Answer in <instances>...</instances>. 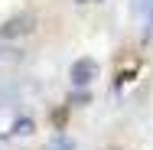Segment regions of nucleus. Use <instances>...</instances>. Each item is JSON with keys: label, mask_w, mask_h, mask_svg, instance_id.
I'll return each instance as SVG.
<instances>
[{"label": "nucleus", "mask_w": 153, "mask_h": 150, "mask_svg": "<svg viewBox=\"0 0 153 150\" xmlns=\"http://www.w3.org/2000/svg\"><path fill=\"white\" fill-rule=\"evenodd\" d=\"M75 3H88V0H75Z\"/></svg>", "instance_id": "obj_9"}, {"label": "nucleus", "mask_w": 153, "mask_h": 150, "mask_svg": "<svg viewBox=\"0 0 153 150\" xmlns=\"http://www.w3.org/2000/svg\"><path fill=\"white\" fill-rule=\"evenodd\" d=\"M26 59V52L16 46V43H0V69H13Z\"/></svg>", "instance_id": "obj_4"}, {"label": "nucleus", "mask_w": 153, "mask_h": 150, "mask_svg": "<svg viewBox=\"0 0 153 150\" xmlns=\"http://www.w3.org/2000/svg\"><path fill=\"white\" fill-rule=\"evenodd\" d=\"M98 72H101V65L94 59H88V56H85V59H75L72 69H68V82H72L75 88H88L94 78H98Z\"/></svg>", "instance_id": "obj_2"}, {"label": "nucleus", "mask_w": 153, "mask_h": 150, "mask_svg": "<svg viewBox=\"0 0 153 150\" xmlns=\"http://www.w3.org/2000/svg\"><path fill=\"white\" fill-rule=\"evenodd\" d=\"M20 98H23V88H20L16 82H10V78H0V111H7V108L20 104Z\"/></svg>", "instance_id": "obj_3"}, {"label": "nucleus", "mask_w": 153, "mask_h": 150, "mask_svg": "<svg viewBox=\"0 0 153 150\" xmlns=\"http://www.w3.org/2000/svg\"><path fill=\"white\" fill-rule=\"evenodd\" d=\"M30 33H36V13H20V16H10L7 23H0V43H16Z\"/></svg>", "instance_id": "obj_1"}, {"label": "nucleus", "mask_w": 153, "mask_h": 150, "mask_svg": "<svg viewBox=\"0 0 153 150\" xmlns=\"http://www.w3.org/2000/svg\"><path fill=\"white\" fill-rule=\"evenodd\" d=\"M33 131H36V121H33V118H16L10 134H13V137H30Z\"/></svg>", "instance_id": "obj_5"}, {"label": "nucleus", "mask_w": 153, "mask_h": 150, "mask_svg": "<svg viewBox=\"0 0 153 150\" xmlns=\"http://www.w3.org/2000/svg\"><path fill=\"white\" fill-rule=\"evenodd\" d=\"M127 7H130V13H134V16H143V13H147V7H150V0H127Z\"/></svg>", "instance_id": "obj_6"}, {"label": "nucleus", "mask_w": 153, "mask_h": 150, "mask_svg": "<svg viewBox=\"0 0 153 150\" xmlns=\"http://www.w3.org/2000/svg\"><path fill=\"white\" fill-rule=\"evenodd\" d=\"M49 150H75V144H72V140H56Z\"/></svg>", "instance_id": "obj_8"}, {"label": "nucleus", "mask_w": 153, "mask_h": 150, "mask_svg": "<svg viewBox=\"0 0 153 150\" xmlns=\"http://www.w3.org/2000/svg\"><path fill=\"white\" fill-rule=\"evenodd\" d=\"M147 39H153V0H150V7H147V33H143Z\"/></svg>", "instance_id": "obj_7"}, {"label": "nucleus", "mask_w": 153, "mask_h": 150, "mask_svg": "<svg viewBox=\"0 0 153 150\" xmlns=\"http://www.w3.org/2000/svg\"><path fill=\"white\" fill-rule=\"evenodd\" d=\"M98 3H104V0H98Z\"/></svg>", "instance_id": "obj_10"}]
</instances>
